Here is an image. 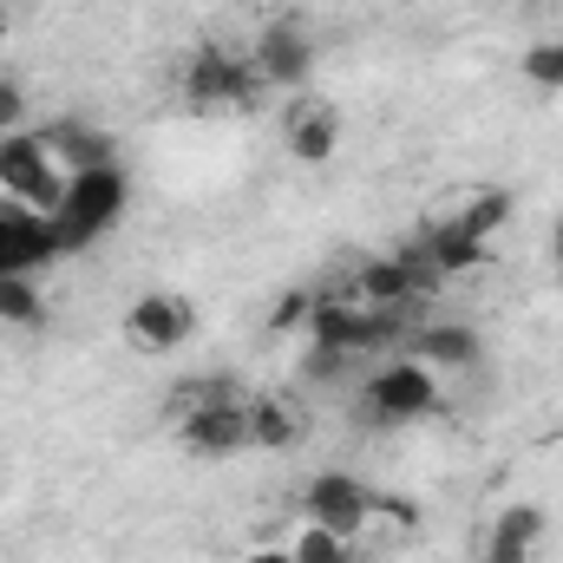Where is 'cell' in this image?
<instances>
[{
  "label": "cell",
  "mask_w": 563,
  "mask_h": 563,
  "mask_svg": "<svg viewBox=\"0 0 563 563\" xmlns=\"http://www.w3.org/2000/svg\"><path fill=\"white\" fill-rule=\"evenodd\" d=\"M301 334L314 341V367H341V361H354V354H387V347H394L400 334H413V328H407L400 308H374V301H361V295L347 288V295H314Z\"/></svg>",
  "instance_id": "obj_1"
},
{
  "label": "cell",
  "mask_w": 563,
  "mask_h": 563,
  "mask_svg": "<svg viewBox=\"0 0 563 563\" xmlns=\"http://www.w3.org/2000/svg\"><path fill=\"white\" fill-rule=\"evenodd\" d=\"M301 525H321V531H334V538L367 544V538H380V531H413V511L394 505V498H380V492H374L367 478H354V472H314V478L301 485Z\"/></svg>",
  "instance_id": "obj_2"
},
{
  "label": "cell",
  "mask_w": 563,
  "mask_h": 563,
  "mask_svg": "<svg viewBox=\"0 0 563 563\" xmlns=\"http://www.w3.org/2000/svg\"><path fill=\"white\" fill-rule=\"evenodd\" d=\"M132 210V170L112 157V164H92V170H73L59 203H53V236H59V256H79L92 250L119 217Z\"/></svg>",
  "instance_id": "obj_3"
},
{
  "label": "cell",
  "mask_w": 563,
  "mask_h": 563,
  "mask_svg": "<svg viewBox=\"0 0 563 563\" xmlns=\"http://www.w3.org/2000/svg\"><path fill=\"white\" fill-rule=\"evenodd\" d=\"M439 400H445L439 374L426 361H413V354H387L361 380V420L367 426H420L439 413Z\"/></svg>",
  "instance_id": "obj_4"
},
{
  "label": "cell",
  "mask_w": 563,
  "mask_h": 563,
  "mask_svg": "<svg viewBox=\"0 0 563 563\" xmlns=\"http://www.w3.org/2000/svg\"><path fill=\"white\" fill-rule=\"evenodd\" d=\"M177 92H184L190 112H250L269 86L256 79L250 53H236V46H197L184 59V73H177Z\"/></svg>",
  "instance_id": "obj_5"
},
{
  "label": "cell",
  "mask_w": 563,
  "mask_h": 563,
  "mask_svg": "<svg viewBox=\"0 0 563 563\" xmlns=\"http://www.w3.org/2000/svg\"><path fill=\"white\" fill-rule=\"evenodd\" d=\"M59 190H66V164L53 157V144L40 139V132H7L0 139V203L53 217Z\"/></svg>",
  "instance_id": "obj_6"
},
{
  "label": "cell",
  "mask_w": 563,
  "mask_h": 563,
  "mask_svg": "<svg viewBox=\"0 0 563 563\" xmlns=\"http://www.w3.org/2000/svg\"><path fill=\"white\" fill-rule=\"evenodd\" d=\"M119 334H125V347L164 361V354H177V347L197 334V301L177 295V288H144L139 301L119 314Z\"/></svg>",
  "instance_id": "obj_7"
},
{
  "label": "cell",
  "mask_w": 563,
  "mask_h": 563,
  "mask_svg": "<svg viewBox=\"0 0 563 563\" xmlns=\"http://www.w3.org/2000/svg\"><path fill=\"white\" fill-rule=\"evenodd\" d=\"M170 420H177V445L190 459H236V452H250V400L243 394H217V400L184 407Z\"/></svg>",
  "instance_id": "obj_8"
},
{
  "label": "cell",
  "mask_w": 563,
  "mask_h": 563,
  "mask_svg": "<svg viewBox=\"0 0 563 563\" xmlns=\"http://www.w3.org/2000/svg\"><path fill=\"white\" fill-rule=\"evenodd\" d=\"M250 66H256V79H263V86L308 92V79H314V33L301 26V13H276V20L256 33Z\"/></svg>",
  "instance_id": "obj_9"
},
{
  "label": "cell",
  "mask_w": 563,
  "mask_h": 563,
  "mask_svg": "<svg viewBox=\"0 0 563 563\" xmlns=\"http://www.w3.org/2000/svg\"><path fill=\"white\" fill-rule=\"evenodd\" d=\"M59 263V236H53V217L46 210H20V203H0V282L7 276H40Z\"/></svg>",
  "instance_id": "obj_10"
},
{
  "label": "cell",
  "mask_w": 563,
  "mask_h": 563,
  "mask_svg": "<svg viewBox=\"0 0 563 563\" xmlns=\"http://www.w3.org/2000/svg\"><path fill=\"white\" fill-rule=\"evenodd\" d=\"M282 151L295 157V164H334V151H341V112H334V99H314V92H295L288 106H282Z\"/></svg>",
  "instance_id": "obj_11"
},
{
  "label": "cell",
  "mask_w": 563,
  "mask_h": 563,
  "mask_svg": "<svg viewBox=\"0 0 563 563\" xmlns=\"http://www.w3.org/2000/svg\"><path fill=\"white\" fill-rule=\"evenodd\" d=\"M407 354H413V361H426L439 380H445V374H472V367L485 361V334H478L472 321L432 314V321H420V328L407 334Z\"/></svg>",
  "instance_id": "obj_12"
},
{
  "label": "cell",
  "mask_w": 563,
  "mask_h": 563,
  "mask_svg": "<svg viewBox=\"0 0 563 563\" xmlns=\"http://www.w3.org/2000/svg\"><path fill=\"white\" fill-rule=\"evenodd\" d=\"M544 538H551V518L538 505H505L478 538V563H538Z\"/></svg>",
  "instance_id": "obj_13"
},
{
  "label": "cell",
  "mask_w": 563,
  "mask_h": 563,
  "mask_svg": "<svg viewBox=\"0 0 563 563\" xmlns=\"http://www.w3.org/2000/svg\"><path fill=\"white\" fill-rule=\"evenodd\" d=\"M413 250H420L426 263H432V276L439 282H459V276H478L485 263H492V243H478V236H465L452 217H432L420 236H413Z\"/></svg>",
  "instance_id": "obj_14"
},
{
  "label": "cell",
  "mask_w": 563,
  "mask_h": 563,
  "mask_svg": "<svg viewBox=\"0 0 563 563\" xmlns=\"http://www.w3.org/2000/svg\"><path fill=\"white\" fill-rule=\"evenodd\" d=\"M308 439V413L288 394H250V452H295Z\"/></svg>",
  "instance_id": "obj_15"
},
{
  "label": "cell",
  "mask_w": 563,
  "mask_h": 563,
  "mask_svg": "<svg viewBox=\"0 0 563 563\" xmlns=\"http://www.w3.org/2000/svg\"><path fill=\"white\" fill-rule=\"evenodd\" d=\"M40 139L53 144V157L66 164V177H73V170H92V164H112V157H119V144L106 139L92 119H53V125H40Z\"/></svg>",
  "instance_id": "obj_16"
},
{
  "label": "cell",
  "mask_w": 563,
  "mask_h": 563,
  "mask_svg": "<svg viewBox=\"0 0 563 563\" xmlns=\"http://www.w3.org/2000/svg\"><path fill=\"white\" fill-rule=\"evenodd\" d=\"M0 328H13V334H40L46 328V288H40V276L0 282Z\"/></svg>",
  "instance_id": "obj_17"
},
{
  "label": "cell",
  "mask_w": 563,
  "mask_h": 563,
  "mask_svg": "<svg viewBox=\"0 0 563 563\" xmlns=\"http://www.w3.org/2000/svg\"><path fill=\"white\" fill-rule=\"evenodd\" d=\"M511 210H518V203H511V190H492V184H485V190H472V197H465V203L452 210V223H459L465 236L492 243V236H498V230L511 223Z\"/></svg>",
  "instance_id": "obj_18"
},
{
  "label": "cell",
  "mask_w": 563,
  "mask_h": 563,
  "mask_svg": "<svg viewBox=\"0 0 563 563\" xmlns=\"http://www.w3.org/2000/svg\"><path fill=\"white\" fill-rule=\"evenodd\" d=\"M288 558L295 563H361V544H354V538H334V531H321V525H301V531L288 538Z\"/></svg>",
  "instance_id": "obj_19"
},
{
  "label": "cell",
  "mask_w": 563,
  "mask_h": 563,
  "mask_svg": "<svg viewBox=\"0 0 563 563\" xmlns=\"http://www.w3.org/2000/svg\"><path fill=\"white\" fill-rule=\"evenodd\" d=\"M525 79H531L538 92H563V40H538V46L525 53Z\"/></svg>",
  "instance_id": "obj_20"
},
{
  "label": "cell",
  "mask_w": 563,
  "mask_h": 563,
  "mask_svg": "<svg viewBox=\"0 0 563 563\" xmlns=\"http://www.w3.org/2000/svg\"><path fill=\"white\" fill-rule=\"evenodd\" d=\"M26 112H33V106H26V86L0 73V139H7V132H26Z\"/></svg>",
  "instance_id": "obj_21"
},
{
  "label": "cell",
  "mask_w": 563,
  "mask_h": 563,
  "mask_svg": "<svg viewBox=\"0 0 563 563\" xmlns=\"http://www.w3.org/2000/svg\"><path fill=\"white\" fill-rule=\"evenodd\" d=\"M308 308H314L308 288H301V295H282L276 308H269V328H276V334H301V328H308Z\"/></svg>",
  "instance_id": "obj_22"
},
{
  "label": "cell",
  "mask_w": 563,
  "mask_h": 563,
  "mask_svg": "<svg viewBox=\"0 0 563 563\" xmlns=\"http://www.w3.org/2000/svg\"><path fill=\"white\" fill-rule=\"evenodd\" d=\"M236 563H295V558H288V544H263V551H243Z\"/></svg>",
  "instance_id": "obj_23"
},
{
  "label": "cell",
  "mask_w": 563,
  "mask_h": 563,
  "mask_svg": "<svg viewBox=\"0 0 563 563\" xmlns=\"http://www.w3.org/2000/svg\"><path fill=\"white\" fill-rule=\"evenodd\" d=\"M7 33H13V7L0 0V46H7Z\"/></svg>",
  "instance_id": "obj_24"
},
{
  "label": "cell",
  "mask_w": 563,
  "mask_h": 563,
  "mask_svg": "<svg viewBox=\"0 0 563 563\" xmlns=\"http://www.w3.org/2000/svg\"><path fill=\"white\" fill-rule=\"evenodd\" d=\"M551 250H558V263H563V217H558V230H551Z\"/></svg>",
  "instance_id": "obj_25"
}]
</instances>
